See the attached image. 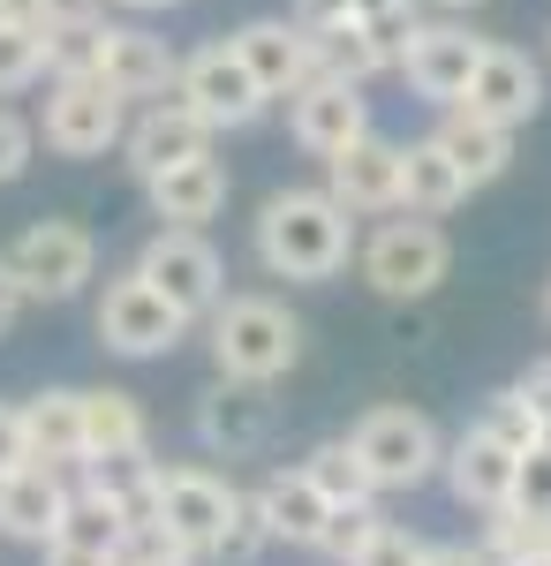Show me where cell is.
I'll list each match as a JSON object with an SVG mask.
<instances>
[{
	"label": "cell",
	"mask_w": 551,
	"mask_h": 566,
	"mask_svg": "<svg viewBox=\"0 0 551 566\" xmlns=\"http://www.w3.org/2000/svg\"><path fill=\"white\" fill-rule=\"evenodd\" d=\"M31 144H39V136H31V122L0 106V189H8V181H15L23 167H31Z\"/></svg>",
	"instance_id": "38"
},
{
	"label": "cell",
	"mask_w": 551,
	"mask_h": 566,
	"mask_svg": "<svg viewBox=\"0 0 551 566\" xmlns=\"http://www.w3.org/2000/svg\"><path fill=\"white\" fill-rule=\"evenodd\" d=\"M23 438H31V461L76 469V461H84V392L76 386L31 392V400H23Z\"/></svg>",
	"instance_id": "23"
},
{
	"label": "cell",
	"mask_w": 551,
	"mask_h": 566,
	"mask_svg": "<svg viewBox=\"0 0 551 566\" xmlns=\"http://www.w3.org/2000/svg\"><path fill=\"white\" fill-rule=\"evenodd\" d=\"M461 106L484 114V122H499V129H521V122H537V106H544V76H537V61H529L521 45H484Z\"/></svg>",
	"instance_id": "13"
},
{
	"label": "cell",
	"mask_w": 551,
	"mask_h": 566,
	"mask_svg": "<svg viewBox=\"0 0 551 566\" xmlns=\"http://www.w3.org/2000/svg\"><path fill=\"white\" fill-rule=\"evenodd\" d=\"M484 552H491L499 566L537 559V552H551V522L521 514V506H499V514H484Z\"/></svg>",
	"instance_id": "31"
},
{
	"label": "cell",
	"mask_w": 551,
	"mask_h": 566,
	"mask_svg": "<svg viewBox=\"0 0 551 566\" xmlns=\"http://www.w3.org/2000/svg\"><path fill=\"white\" fill-rule=\"evenodd\" d=\"M39 76H45V31L0 15V98H8V91H31Z\"/></svg>",
	"instance_id": "32"
},
{
	"label": "cell",
	"mask_w": 551,
	"mask_h": 566,
	"mask_svg": "<svg viewBox=\"0 0 551 566\" xmlns=\"http://www.w3.org/2000/svg\"><path fill=\"white\" fill-rule=\"evenodd\" d=\"M430 559V544L416 536V528H393V522H378L371 528V544L355 552L347 566H424Z\"/></svg>",
	"instance_id": "35"
},
{
	"label": "cell",
	"mask_w": 551,
	"mask_h": 566,
	"mask_svg": "<svg viewBox=\"0 0 551 566\" xmlns=\"http://www.w3.org/2000/svg\"><path fill=\"white\" fill-rule=\"evenodd\" d=\"M424 566H499V559H491L484 544H476V552H468V544H430V559H424Z\"/></svg>",
	"instance_id": "44"
},
{
	"label": "cell",
	"mask_w": 551,
	"mask_h": 566,
	"mask_svg": "<svg viewBox=\"0 0 551 566\" xmlns=\"http://www.w3.org/2000/svg\"><path fill=\"white\" fill-rule=\"evenodd\" d=\"M325 189H333L347 212H401V144L355 136L347 151L325 159Z\"/></svg>",
	"instance_id": "19"
},
{
	"label": "cell",
	"mask_w": 551,
	"mask_h": 566,
	"mask_svg": "<svg viewBox=\"0 0 551 566\" xmlns=\"http://www.w3.org/2000/svg\"><path fill=\"white\" fill-rule=\"evenodd\" d=\"M128 522L114 514V506H98V499H69V522H61V544H84V552H122Z\"/></svg>",
	"instance_id": "33"
},
{
	"label": "cell",
	"mask_w": 551,
	"mask_h": 566,
	"mask_svg": "<svg viewBox=\"0 0 551 566\" xmlns=\"http://www.w3.org/2000/svg\"><path fill=\"white\" fill-rule=\"evenodd\" d=\"M302 469H310V483H318L333 506H378V483H371V469L355 461V446H347V438L310 446V453H302Z\"/></svg>",
	"instance_id": "29"
},
{
	"label": "cell",
	"mask_w": 551,
	"mask_h": 566,
	"mask_svg": "<svg viewBox=\"0 0 551 566\" xmlns=\"http://www.w3.org/2000/svg\"><path fill=\"white\" fill-rule=\"evenodd\" d=\"M136 272H144L167 303H181L189 317H212V310L227 303V264H219V250L205 242V227H159V234L144 242Z\"/></svg>",
	"instance_id": "9"
},
{
	"label": "cell",
	"mask_w": 551,
	"mask_h": 566,
	"mask_svg": "<svg viewBox=\"0 0 551 566\" xmlns=\"http://www.w3.org/2000/svg\"><path fill=\"white\" fill-rule=\"evenodd\" d=\"M45 566H122V559H114V552H84V544H61V536H53V544H45Z\"/></svg>",
	"instance_id": "43"
},
{
	"label": "cell",
	"mask_w": 551,
	"mask_h": 566,
	"mask_svg": "<svg viewBox=\"0 0 551 566\" xmlns=\"http://www.w3.org/2000/svg\"><path fill=\"white\" fill-rule=\"evenodd\" d=\"M385 514L378 506H333V528H325V552H333L340 566L355 559V552H363V544H371V528H378Z\"/></svg>",
	"instance_id": "37"
},
{
	"label": "cell",
	"mask_w": 551,
	"mask_h": 566,
	"mask_svg": "<svg viewBox=\"0 0 551 566\" xmlns=\"http://www.w3.org/2000/svg\"><path fill=\"white\" fill-rule=\"evenodd\" d=\"M235 53L250 61V76L272 91V98H295V91L318 76V39H310L302 23H280V15L242 23V31H235Z\"/></svg>",
	"instance_id": "18"
},
{
	"label": "cell",
	"mask_w": 551,
	"mask_h": 566,
	"mask_svg": "<svg viewBox=\"0 0 551 566\" xmlns=\"http://www.w3.org/2000/svg\"><path fill=\"white\" fill-rule=\"evenodd\" d=\"M122 151H128V167H136V181H152V175H167V167H181V159H197V151H212V129H205L197 106H181L167 91V98H152L128 122Z\"/></svg>",
	"instance_id": "14"
},
{
	"label": "cell",
	"mask_w": 551,
	"mask_h": 566,
	"mask_svg": "<svg viewBox=\"0 0 551 566\" xmlns=\"http://www.w3.org/2000/svg\"><path fill=\"white\" fill-rule=\"evenodd\" d=\"M23 303H31V295H23V280H15V264L0 258V340L15 333V317H23Z\"/></svg>",
	"instance_id": "42"
},
{
	"label": "cell",
	"mask_w": 551,
	"mask_h": 566,
	"mask_svg": "<svg viewBox=\"0 0 551 566\" xmlns=\"http://www.w3.org/2000/svg\"><path fill=\"white\" fill-rule=\"evenodd\" d=\"M476 423H484V431L499 438V446H513V453H529V446L544 438V423H537V408H529V400H521V392H513V386H507V392H491Z\"/></svg>",
	"instance_id": "34"
},
{
	"label": "cell",
	"mask_w": 551,
	"mask_h": 566,
	"mask_svg": "<svg viewBox=\"0 0 551 566\" xmlns=\"http://www.w3.org/2000/svg\"><path fill=\"white\" fill-rule=\"evenodd\" d=\"M31 461V438H23V408L15 400H0V476H15Z\"/></svg>",
	"instance_id": "39"
},
{
	"label": "cell",
	"mask_w": 551,
	"mask_h": 566,
	"mask_svg": "<svg viewBox=\"0 0 551 566\" xmlns=\"http://www.w3.org/2000/svg\"><path fill=\"white\" fill-rule=\"evenodd\" d=\"M212 363L219 378H250V386H272L302 363V317L272 295H227L212 310Z\"/></svg>",
	"instance_id": "2"
},
{
	"label": "cell",
	"mask_w": 551,
	"mask_h": 566,
	"mask_svg": "<svg viewBox=\"0 0 551 566\" xmlns=\"http://www.w3.org/2000/svg\"><path fill=\"white\" fill-rule=\"evenodd\" d=\"M272 423H280L272 386H250V378H219V386L197 400V438H205L212 453H227V461L264 453V446H272Z\"/></svg>",
	"instance_id": "11"
},
{
	"label": "cell",
	"mask_w": 551,
	"mask_h": 566,
	"mask_svg": "<svg viewBox=\"0 0 551 566\" xmlns=\"http://www.w3.org/2000/svg\"><path fill=\"white\" fill-rule=\"evenodd\" d=\"M438 8H446V15H468V8H484V0H438Z\"/></svg>",
	"instance_id": "47"
},
{
	"label": "cell",
	"mask_w": 551,
	"mask_h": 566,
	"mask_svg": "<svg viewBox=\"0 0 551 566\" xmlns=\"http://www.w3.org/2000/svg\"><path fill=\"white\" fill-rule=\"evenodd\" d=\"M106 84L122 91V98H167L174 76H181V61L167 53V39H152V31H136V23H114L106 31V69H98Z\"/></svg>",
	"instance_id": "21"
},
{
	"label": "cell",
	"mask_w": 551,
	"mask_h": 566,
	"mask_svg": "<svg viewBox=\"0 0 551 566\" xmlns=\"http://www.w3.org/2000/svg\"><path fill=\"white\" fill-rule=\"evenodd\" d=\"M128 136V98L106 76H53L45 98V144L61 159H106Z\"/></svg>",
	"instance_id": "7"
},
{
	"label": "cell",
	"mask_w": 551,
	"mask_h": 566,
	"mask_svg": "<svg viewBox=\"0 0 551 566\" xmlns=\"http://www.w3.org/2000/svg\"><path fill=\"white\" fill-rule=\"evenodd\" d=\"M438 144H446V159L468 175V189H484V181L507 175L513 159V129H499V122H484V114H468V106H446V122H438Z\"/></svg>",
	"instance_id": "24"
},
{
	"label": "cell",
	"mask_w": 551,
	"mask_h": 566,
	"mask_svg": "<svg viewBox=\"0 0 551 566\" xmlns=\"http://www.w3.org/2000/svg\"><path fill=\"white\" fill-rule=\"evenodd\" d=\"M513 392L537 408V423H544V446H551V363H529V370L513 378Z\"/></svg>",
	"instance_id": "40"
},
{
	"label": "cell",
	"mask_w": 551,
	"mask_h": 566,
	"mask_svg": "<svg viewBox=\"0 0 551 566\" xmlns=\"http://www.w3.org/2000/svg\"><path fill=\"white\" fill-rule=\"evenodd\" d=\"M288 129H295L302 151L333 159L355 136H371V106H363V84H340V76H310V84L288 98Z\"/></svg>",
	"instance_id": "12"
},
{
	"label": "cell",
	"mask_w": 551,
	"mask_h": 566,
	"mask_svg": "<svg viewBox=\"0 0 551 566\" xmlns=\"http://www.w3.org/2000/svg\"><path fill=\"white\" fill-rule=\"evenodd\" d=\"M159 566H197V559H159Z\"/></svg>",
	"instance_id": "49"
},
{
	"label": "cell",
	"mask_w": 551,
	"mask_h": 566,
	"mask_svg": "<svg viewBox=\"0 0 551 566\" xmlns=\"http://www.w3.org/2000/svg\"><path fill=\"white\" fill-rule=\"evenodd\" d=\"M144 189H152V212L167 219V227H205L227 205V167H219L212 151H197V159H181L167 175H152Z\"/></svg>",
	"instance_id": "22"
},
{
	"label": "cell",
	"mask_w": 551,
	"mask_h": 566,
	"mask_svg": "<svg viewBox=\"0 0 551 566\" xmlns=\"http://www.w3.org/2000/svg\"><path fill=\"white\" fill-rule=\"evenodd\" d=\"M446 264H454V242L424 212L385 219L378 234L363 242V280H371V295H385V303H424L430 287L446 280Z\"/></svg>",
	"instance_id": "4"
},
{
	"label": "cell",
	"mask_w": 551,
	"mask_h": 566,
	"mask_svg": "<svg viewBox=\"0 0 551 566\" xmlns=\"http://www.w3.org/2000/svg\"><path fill=\"white\" fill-rule=\"evenodd\" d=\"M484 45L468 23H416L408 31V45H401V76L424 91V98H438V106H461L468 76H476V61H484Z\"/></svg>",
	"instance_id": "10"
},
{
	"label": "cell",
	"mask_w": 551,
	"mask_h": 566,
	"mask_svg": "<svg viewBox=\"0 0 551 566\" xmlns=\"http://www.w3.org/2000/svg\"><path fill=\"white\" fill-rule=\"evenodd\" d=\"M461 197H468V175L446 159V144H438V136H424V144H401V212L438 219V212H454Z\"/></svg>",
	"instance_id": "25"
},
{
	"label": "cell",
	"mask_w": 551,
	"mask_h": 566,
	"mask_svg": "<svg viewBox=\"0 0 551 566\" xmlns=\"http://www.w3.org/2000/svg\"><path fill=\"white\" fill-rule=\"evenodd\" d=\"M272 544V522H264V506H257V491H242L235 499V514H227V528H219L212 544L197 552V566H257V552Z\"/></svg>",
	"instance_id": "30"
},
{
	"label": "cell",
	"mask_w": 551,
	"mask_h": 566,
	"mask_svg": "<svg viewBox=\"0 0 551 566\" xmlns=\"http://www.w3.org/2000/svg\"><path fill=\"white\" fill-rule=\"evenodd\" d=\"M513 469H521V453L499 446L484 423H468V431L446 446V491H454L461 506H476V514L513 506Z\"/></svg>",
	"instance_id": "17"
},
{
	"label": "cell",
	"mask_w": 551,
	"mask_h": 566,
	"mask_svg": "<svg viewBox=\"0 0 551 566\" xmlns=\"http://www.w3.org/2000/svg\"><path fill=\"white\" fill-rule=\"evenodd\" d=\"M513 566H551V552H537V559H513Z\"/></svg>",
	"instance_id": "48"
},
{
	"label": "cell",
	"mask_w": 551,
	"mask_h": 566,
	"mask_svg": "<svg viewBox=\"0 0 551 566\" xmlns=\"http://www.w3.org/2000/svg\"><path fill=\"white\" fill-rule=\"evenodd\" d=\"M355 250V219L340 205L333 189H280V197H264V212H257V258L272 280H302V287H318V280H333L340 264Z\"/></svg>",
	"instance_id": "1"
},
{
	"label": "cell",
	"mask_w": 551,
	"mask_h": 566,
	"mask_svg": "<svg viewBox=\"0 0 551 566\" xmlns=\"http://www.w3.org/2000/svg\"><path fill=\"white\" fill-rule=\"evenodd\" d=\"M174 98H181V106H197L212 136H219V129H250L257 114L272 106V91L250 76V61L235 53V39L197 45V53L181 61V76H174Z\"/></svg>",
	"instance_id": "6"
},
{
	"label": "cell",
	"mask_w": 551,
	"mask_h": 566,
	"mask_svg": "<svg viewBox=\"0 0 551 566\" xmlns=\"http://www.w3.org/2000/svg\"><path fill=\"white\" fill-rule=\"evenodd\" d=\"M53 8H61V0H0V15H8V23H45Z\"/></svg>",
	"instance_id": "45"
},
{
	"label": "cell",
	"mask_w": 551,
	"mask_h": 566,
	"mask_svg": "<svg viewBox=\"0 0 551 566\" xmlns=\"http://www.w3.org/2000/svg\"><path fill=\"white\" fill-rule=\"evenodd\" d=\"M513 506L537 514V522H551V446L544 438H537V446L521 453V469H513Z\"/></svg>",
	"instance_id": "36"
},
{
	"label": "cell",
	"mask_w": 551,
	"mask_h": 566,
	"mask_svg": "<svg viewBox=\"0 0 551 566\" xmlns=\"http://www.w3.org/2000/svg\"><path fill=\"white\" fill-rule=\"evenodd\" d=\"M152 446V423L136 408V392L98 386L84 392V461H106V453H144Z\"/></svg>",
	"instance_id": "27"
},
{
	"label": "cell",
	"mask_w": 551,
	"mask_h": 566,
	"mask_svg": "<svg viewBox=\"0 0 551 566\" xmlns=\"http://www.w3.org/2000/svg\"><path fill=\"white\" fill-rule=\"evenodd\" d=\"M122 8H136V15H159V8H181V0H122Z\"/></svg>",
	"instance_id": "46"
},
{
	"label": "cell",
	"mask_w": 551,
	"mask_h": 566,
	"mask_svg": "<svg viewBox=\"0 0 551 566\" xmlns=\"http://www.w3.org/2000/svg\"><path fill=\"white\" fill-rule=\"evenodd\" d=\"M69 499H76V483L61 476V469H45V461H23L15 476H0V536H15V544H53L61 522H69Z\"/></svg>",
	"instance_id": "15"
},
{
	"label": "cell",
	"mask_w": 551,
	"mask_h": 566,
	"mask_svg": "<svg viewBox=\"0 0 551 566\" xmlns=\"http://www.w3.org/2000/svg\"><path fill=\"white\" fill-rule=\"evenodd\" d=\"M189 310L167 303L144 272H122L114 287H106V303H98V340L114 355H128V363H152V355H174L181 340H189Z\"/></svg>",
	"instance_id": "5"
},
{
	"label": "cell",
	"mask_w": 551,
	"mask_h": 566,
	"mask_svg": "<svg viewBox=\"0 0 551 566\" xmlns=\"http://www.w3.org/2000/svg\"><path fill=\"white\" fill-rule=\"evenodd\" d=\"M347 446H355V461L371 469L378 491H416V483H430L446 469V438H438V423L416 416V408H371V416L347 431Z\"/></svg>",
	"instance_id": "3"
},
{
	"label": "cell",
	"mask_w": 551,
	"mask_h": 566,
	"mask_svg": "<svg viewBox=\"0 0 551 566\" xmlns=\"http://www.w3.org/2000/svg\"><path fill=\"white\" fill-rule=\"evenodd\" d=\"M310 39H318V76H340V84H371L385 69H401V53L371 23H333V31H310Z\"/></svg>",
	"instance_id": "28"
},
{
	"label": "cell",
	"mask_w": 551,
	"mask_h": 566,
	"mask_svg": "<svg viewBox=\"0 0 551 566\" xmlns=\"http://www.w3.org/2000/svg\"><path fill=\"white\" fill-rule=\"evenodd\" d=\"M8 264H15V280H23L31 303H69V295H84V280L98 272V242L76 219H31L15 234Z\"/></svg>",
	"instance_id": "8"
},
{
	"label": "cell",
	"mask_w": 551,
	"mask_h": 566,
	"mask_svg": "<svg viewBox=\"0 0 551 566\" xmlns=\"http://www.w3.org/2000/svg\"><path fill=\"white\" fill-rule=\"evenodd\" d=\"M257 506L272 522V544H295V552H325V528H333V499L310 483V469H272L257 483Z\"/></svg>",
	"instance_id": "20"
},
{
	"label": "cell",
	"mask_w": 551,
	"mask_h": 566,
	"mask_svg": "<svg viewBox=\"0 0 551 566\" xmlns=\"http://www.w3.org/2000/svg\"><path fill=\"white\" fill-rule=\"evenodd\" d=\"M235 499H242V491H235L227 476H212V469H159V522L189 544V559L227 528Z\"/></svg>",
	"instance_id": "16"
},
{
	"label": "cell",
	"mask_w": 551,
	"mask_h": 566,
	"mask_svg": "<svg viewBox=\"0 0 551 566\" xmlns=\"http://www.w3.org/2000/svg\"><path fill=\"white\" fill-rule=\"evenodd\" d=\"M45 31V76H98L106 69V15H91V8H53L39 23Z\"/></svg>",
	"instance_id": "26"
},
{
	"label": "cell",
	"mask_w": 551,
	"mask_h": 566,
	"mask_svg": "<svg viewBox=\"0 0 551 566\" xmlns=\"http://www.w3.org/2000/svg\"><path fill=\"white\" fill-rule=\"evenodd\" d=\"M302 31H333V23H355V0H295Z\"/></svg>",
	"instance_id": "41"
}]
</instances>
